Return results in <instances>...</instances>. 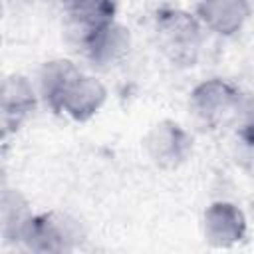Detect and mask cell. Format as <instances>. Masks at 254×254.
Here are the masks:
<instances>
[{"label": "cell", "mask_w": 254, "mask_h": 254, "mask_svg": "<svg viewBox=\"0 0 254 254\" xmlns=\"http://www.w3.org/2000/svg\"><path fill=\"white\" fill-rule=\"evenodd\" d=\"M204 28L194 14L169 8L161 10L155 18V40L161 54L175 65H194L202 48Z\"/></svg>", "instance_id": "1"}, {"label": "cell", "mask_w": 254, "mask_h": 254, "mask_svg": "<svg viewBox=\"0 0 254 254\" xmlns=\"http://www.w3.org/2000/svg\"><path fill=\"white\" fill-rule=\"evenodd\" d=\"M240 111V89L226 79H204L189 93V113L192 121L204 129H218L232 121Z\"/></svg>", "instance_id": "2"}, {"label": "cell", "mask_w": 254, "mask_h": 254, "mask_svg": "<svg viewBox=\"0 0 254 254\" xmlns=\"http://www.w3.org/2000/svg\"><path fill=\"white\" fill-rule=\"evenodd\" d=\"M85 238V232L69 214L64 212H46L32 214L20 244L32 252H69L75 250Z\"/></svg>", "instance_id": "3"}, {"label": "cell", "mask_w": 254, "mask_h": 254, "mask_svg": "<svg viewBox=\"0 0 254 254\" xmlns=\"http://www.w3.org/2000/svg\"><path fill=\"white\" fill-rule=\"evenodd\" d=\"M143 151L161 169L183 165L192 153V135L173 119L157 121L143 137Z\"/></svg>", "instance_id": "4"}, {"label": "cell", "mask_w": 254, "mask_h": 254, "mask_svg": "<svg viewBox=\"0 0 254 254\" xmlns=\"http://www.w3.org/2000/svg\"><path fill=\"white\" fill-rule=\"evenodd\" d=\"M85 60L101 69L119 65L131 52V34L119 22H107L75 42Z\"/></svg>", "instance_id": "5"}, {"label": "cell", "mask_w": 254, "mask_h": 254, "mask_svg": "<svg viewBox=\"0 0 254 254\" xmlns=\"http://www.w3.org/2000/svg\"><path fill=\"white\" fill-rule=\"evenodd\" d=\"M202 236L212 248H232L246 238V216L240 206L228 200H216L202 212Z\"/></svg>", "instance_id": "6"}, {"label": "cell", "mask_w": 254, "mask_h": 254, "mask_svg": "<svg viewBox=\"0 0 254 254\" xmlns=\"http://www.w3.org/2000/svg\"><path fill=\"white\" fill-rule=\"evenodd\" d=\"M105 99H107L105 85L97 77L79 71L62 93L54 111L64 113L73 121H87L103 107Z\"/></svg>", "instance_id": "7"}, {"label": "cell", "mask_w": 254, "mask_h": 254, "mask_svg": "<svg viewBox=\"0 0 254 254\" xmlns=\"http://www.w3.org/2000/svg\"><path fill=\"white\" fill-rule=\"evenodd\" d=\"M250 14V0H198L194 10L204 30L224 38L242 32Z\"/></svg>", "instance_id": "8"}, {"label": "cell", "mask_w": 254, "mask_h": 254, "mask_svg": "<svg viewBox=\"0 0 254 254\" xmlns=\"http://www.w3.org/2000/svg\"><path fill=\"white\" fill-rule=\"evenodd\" d=\"M62 10L73 42L81 40L87 32L113 22L117 4L115 0H62Z\"/></svg>", "instance_id": "9"}, {"label": "cell", "mask_w": 254, "mask_h": 254, "mask_svg": "<svg viewBox=\"0 0 254 254\" xmlns=\"http://www.w3.org/2000/svg\"><path fill=\"white\" fill-rule=\"evenodd\" d=\"M81 69L65 58H54L42 64V67L38 69L36 75V91L38 97L50 107L56 109L62 93L65 91V87L69 85V81L79 73Z\"/></svg>", "instance_id": "10"}, {"label": "cell", "mask_w": 254, "mask_h": 254, "mask_svg": "<svg viewBox=\"0 0 254 254\" xmlns=\"http://www.w3.org/2000/svg\"><path fill=\"white\" fill-rule=\"evenodd\" d=\"M38 101L34 81L26 75L10 73L0 79V115L4 119H18L28 115Z\"/></svg>", "instance_id": "11"}, {"label": "cell", "mask_w": 254, "mask_h": 254, "mask_svg": "<svg viewBox=\"0 0 254 254\" xmlns=\"http://www.w3.org/2000/svg\"><path fill=\"white\" fill-rule=\"evenodd\" d=\"M32 214L34 212L20 190L0 187V238L6 242H20Z\"/></svg>", "instance_id": "12"}, {"label": "cell", "mask_w": 254, "mask_h": 254, "mask_svg": "<svg viewBox=\"0 0 254 254\" xmlns=\"http://www.w3.org/2000/svg\"><path fill=\"white\" fill-rule=\"evenodd\" d=\"M2 14H4V8H2V2H0V22H2Z\"/></svg>", "instance_id": "13"}]
</instances>
